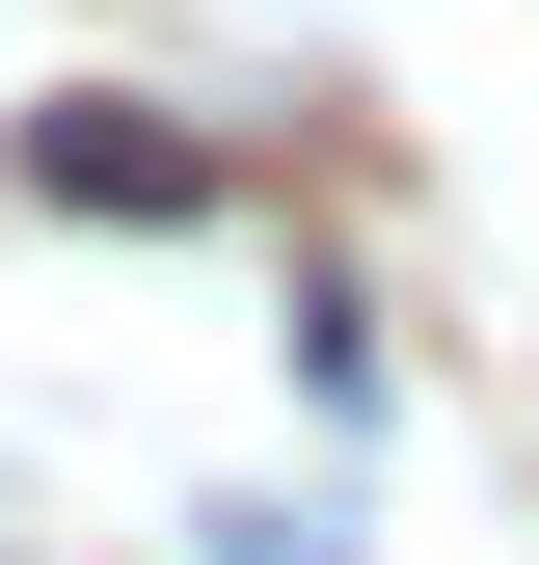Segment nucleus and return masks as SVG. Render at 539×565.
I'll return each mask as SVG.
<instances>
[{
  "mask_svg": "<svg viewBox=\"0 0 539 565\" xmlns=\"http://www.w3.org/2000/svg\"><path fill=\"white\" fill-rule=\"evenodd\" d=\"M189 539H216V565H324V512H189Z\"/></svg>",
  "mask_w": 539,
  "mask_h": 565,
  "instance_id": "f03ea898",
  "label": "nucleus"
},
{
  "mask_svg": "<svg viewBox=\"0 0 539 565\" xmlns=\"http://www.w3.org/2000/svg\"><path fill=\"white\" fill-rule=\"evenodd\" d=\"M28 189H54V216H216L243 162H216V135H162V108H108V82H82V108H28Z\"/></svg>",
  "mask_w": 539,
  "mask_h": 565,
  "instance_id": "f257e3e1",
  "label": "nucleus"
}]
</instances>
